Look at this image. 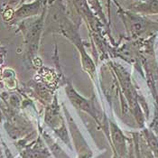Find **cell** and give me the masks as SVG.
I'll return each mask as SVG.
<instances>
[{
  "label": "cell",
  "instance_id": "6da1fadb",
  "mask_svg": "<svg viewBox=\"0 0 158 158\" xmlns=\"http://www.w3.org/2000/svg\"><path fill=\"white\" fill-rule=\"evenodd\" d=\"M42 27H43V16L35 20L34 23H32L28 26V28H26V30L24 31L27 44L31 49L35 48L38 44Z\"/></svg>",
  "mask_w": 158,
  "mask_h": 158
},
{
  "label": "cell",
  "instance_id": "7a4b0ae2",
  "mask_svg": "<svg viewBox=\"0 0 158 158\" xmlns=\"http://www.w3.org/2000/svg\"><path fill=\"white\" fill-rule=\"evenodd\" d=\"M42 9V0H36L33 3L25 4L18 8L13 14L14 20H20L26 17H30L33 15H36Z\"/></svg>",
  "mask_w": 158,
  "mask_h": 158
},
{
  "label": "cell",
  "instance_id": "3957f363",
  "mask_svg": "<svg viewBox=\"0 0 158 158\" xmlns=\"http://www.w3.org/2000/svg\"><path fill=\"white\" fill-rule=\"evenodd\" d=\"M111 132L112 136L114 139L115 146L117 147V150L118 154L123 156L126 155V142H125V136L122 135L121 131L116 127L115 125L111 124Z\"/></svg>",
  "mask_w": 158,
  "mask_h": 158
},
{
  "label": "cell",
  "instance_id": "277c9868",
  "mask_svg": "<svg viewBox=\"0 0 158 158\" xmlns=\"http://www.w3.org/2000/svg\"><path fill=\"white\" fill-rule=\"evenodd\" d=\"M134 11L144 14H158V0H148L133 6Z\"/></svg>",
  "mask_w": 158,
  "mask_h": 158
},
{
  "label": "cell",
  "instance_id": "5b68a950",
  "mask_svg": "<svg viewBox=\"0 0 158 158\" xmlns=\"http://www.w3.org/2000/svg\"><path fill=\"white\" fill-rule=\"evenodd\" d=\"M145 137H146L147 144L150 147L151 151L154 153L155 157L158 158V139L157 137L153 134L152 131L146 130L145 131Z\"/></svg>",
  "mask_w": 158,
  "mask_h": 158
},
{
  "label": "cell",
  "instance_id": "8992f818",
  "mask_svg": "<svg viewBox=\"0 0 158 158\" xmlns=\"http://www.w3.org/2000/svg\"><path fill=\"white\" fill-rule=\"evenodd\" d=\"M87 2L90 4V6L95 10V12L97 13L98 15H99V16L105 21V17H104V15H103L102 8H101V6H100L99 1H98V0H87Z\"/></svg>",
  "mask_w": 158,
  "mask_h": 158
},
{
  "label": "cell",
  "instance_id": "52a82bcc",
  "mask_svg": "<svg viewBox=\"0 0 158 158\" xmlns=\"http://www.w3.org/2000/svg\"><path fill=\"white\" fill-rule=\"evenodd\" d=\"M150 128H151V131L153 132V134L155 135L158 139V111H156L155 114V118L150 126Z\"/></svg>",
  "mask_w": 158,
  "mask_h": 158
},
{
  "label": "cell",
  "instance_id": "ba28073f",
  "mask_svg": "<svg viewBox=\"0 0 158 158\" xmlns=\"http://www.w3.org/2000/svg\"><path fill=\"white\" fill-rule=\"evenodd\" d=\"M147 157H148V158H155L154 156H152V155H151V154H148V155H147Z\"/></svg>",
  "mask_w": 158,
  "mask_h": 158
}]
</instances>
